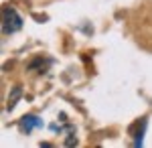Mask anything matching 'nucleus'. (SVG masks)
I'll return each mask as SVG.
<instances>
[{
    "label": "nucleus",
    "instance_id": "obj_1",
    "mask_svg": "<svg viewBox=\"0 0 152 148\" xmlns=\"http://www.w3.org/2000/svg\"><path fill=\"white\" fill-rule=\"evenodd\" d=\"M20 29H23L20 14L14 8H10V6H4L2 8V33L12 34V33H16V31H20Z\"/></svg>",
    "mask_w": 152,
    "mask_h": 148
},
{
    "label": "nucleus",
    "instance_id": "obj_2",
    "mask_svg": "<svg viewBox=\"0 0 152 148\" xmlns=\"http://www.w3.org/2000/svg\"><path fill=\"white\" fill-rule=\"evenodd\" d=\"M41 124H43L41 118H37L35 114H28V116H24V118H23V122H20V130L28 134V132H33L35 128H39Z\"/></svg>",
    "mask_w": 152,
    "mask_h": 148
},
{
    "label": "nucleus",
    "instance_id": "obj_3",
    "mask_svg": "<svg viewBox=\"0 0 152 148\" xmlns=\"http://www.w3.org/2000/svg\"><path fill=\"white\" fill-rule=\"evenodd\" d=\"M20 95H23V89H20V87H18V85H16V87H14V89H12L10 97H8V110H12V108H14V103H16V100H18V97H20Z\"/></svg>",
    "mask_w": 152,
    "mask_h": 148
}]
</instances>
